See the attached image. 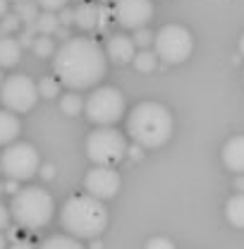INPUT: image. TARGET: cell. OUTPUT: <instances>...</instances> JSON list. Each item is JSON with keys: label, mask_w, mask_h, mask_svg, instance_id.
I'll use <instances>...</instances> for the list:
<instances>
[{"label": "cell", "mask_w": 244, "mask_h": 249, "mask_svg": "<svg viewBox=\"0 0 244 249\" xmlns=\"http://www.w3.org/2000/svg\"><path fill=\"white\" fill-rule=\"evenodd\" d=\"M17 182H19V180H12V178H7V182L2 185V189H5V192H10V194H17V192H19V185H17Z\"/></svg>", "instance_id": "1f68e13d"}, {"label": "cell", "mask_w": 244, "mask_h": 249, "mask_svg": "<svg viewBox=\"0 0 244 249\" xmlns=\"http://www.w3.org/2000/svg\"><path fill=\"white\" fill-rule=\"evenodd\" d=\"M141 154H144V146H139V144H134V146H129V149H127V156H129L132 160H139Z\"/></svg>", "instance_id": "4dcf8cb0"}, {"label": "cell", "mask_w": 244, "mask_h": 249, "mask_svg": "<svg viewBox=\"0 0 244 249\" xmlns=\"http://www.w3.org/2000/svg\"><path fill=\"white\" fill-rule=\"evenodd\" d=\"M84 98L79 96V93H74V91H70V93H65L60 98V108H62V113L65 115H77V113H82L84 110Z\"/></svg>", "instance_id": "44dd1931"}, {"label": "cell", "mask_w": 244, "mask_h": 249, "mask_svg": "<svg viewBox=\"0 0 244 249\" xmlns=\"http://www.w3.org/2000/svg\"><path fill=\"white\" fill-rule=\"evenodd\" d=\"M38 84H34L27 74H12L0 87V101L12 113H29L38 101Z\"/></svg>", "instance_id": "9c48e42d"}, {"label": "cell", "mask_w": 244, "mask_h": 249, "mask_svg": "<svg viewBox=\"0 0 244 249\" xmlns=\"http://www.w3.org/2000/svg\"><path fill=\"white\" fill-rule=\"evenodd\" d=\"M38 165H41L38 151L27 142H15L0 154V173L19 182L34 178Z\"/></svg>", "instance_id": "ba28073f"}, {"label": "cell", "mask_w": 244, "mask_h": 249, "mask_svg": "<svg viewBox=\"0 0 244 249\" xmlns=\"http://www.w3.org/2000/svg\"><path fill=\"white\" fill-rule=\"evenodd\" d=\"M158 55H156V51H149V48H144V51H139L137 55H134V67L139 70V72H153L156 67H158Z\"/></svg>", "instance_id": "ffe728a7"}, {"label": "cell", "mask_w": 244, "mask_h": 249, "mask_svg": "<svg viewBox=\"0 0 244 249\" xmlns=\"http://www.w3.org/2000/svg\"><path fill=\"white\" fill-rule=\"evenodd\" d=\"M127 139L115 127H98L87 139V156L96 165H115L127 154Z\"/></svg>", "instance_id": "5b68a950"}, {"label": "cell", "mask_w": 244, "mask_h": 249, "mask_svg": "<svg viewBox=\"0 0 244 249\" xmlns=\"http://www.w3.org/2000/svg\"><path fill=\"white\" fill-rule=\"evenodd\" d=\"M105 55L118 65H127L137 55V43H134V38H129L124 34H115L105 43Z\"/></svg>", "instance_id": "4fadbf2b"}, {"label": "cell", "mask_w": 244, "mask_h": 249, "mask_svg": "<svg viewBox=\"0 0 244 249\" xmlns=\"http://www.w3.org/2000/svg\"><path fill=\"white\" fill-rule=\"evenodd\" d=\"M173 115L163 103L144 101L127 118V132L134 144L144 149H158L173 137Z\"/></svg>", "instance_id": "7a4b0ae2"}, {"label": "cell", "mask_w": 244, "mask_h": 249, "mask_svg": "<svg viewBox=\"0 0 244 249\" xmlns=\"http://www.w3.org/2000/svg\"><path fill=\"white\" fill-rule=\"evenodd\" d=\"M235 187H237L240 192H244V175H240V178L235 180Z\"/></svg>", "instance_id": "8d00e7d4"}, {"label": "cell", "mask_w": 244, "mask_h": 249, "mask_svg": "<svg viewBox=\"0 0 244 249\" xmlns=\"http://www.w3.org/2000/svg\"><path fill=\"white\" fill-rule=\"evenodd\" d=\"M62 228L77 240H93L108 225V211L101 199L91 194H77L65 201L60 211Z\"/></svg>", "instance_id": "3957f363"}, {"label": "cell", "mask_w": 244, "mask_h": 249, "mask_svg": "<svg viewBox=\"0 0 244 249\" xmlns=\"http://www.w3.org/2000/svg\"><path fill=\"white\" fill-rule=\"evenodd\" d=\"M103 22H105V10L96 2H79L74 7V24L84 31H93V29H103Z\"/></svg>", "instance_id": "7c38bea8"}, {"label": "cell", "mask_w": 244, "mask_h": 249, "mask_svg": "<svg viewBox=\"0 0 244 249\" xmlns=\"http://www.w3.org/2000/svg\"><path fill=\"white\" fill-rule=\"evenodd\" d=\"M146 249H175V245L168 237H151L146 242Z\"/></svg>", "instance_id": "83f0119b"}, {"label": "cell", "mask_w": 244, "mask_h": 249, "mask_svg": "<svg viewBox=\"0 0 244 249\" xmlns=\"http://www.w3.org/2000/svg\"><path fill=\"white\" fill-rule=\"evenodd\" d=\"M10 213L15 223L24 230H41L51 223L55 213L53 196L43 187H24L17 194H12Z\"/></svg>", "instance_id": "277c9868"}, {"label": "cell", "mask_w": 244, "mask_h": 249, "mask_svg": "<svg viewBox=\"0 0 244 249\" xmlns=\"http://www.w3.org/2000/svg\"><path fill=\"white\" fill-rule=\"evenodd\" d=\"M0 249H5V237L0 235Z\"/></svg>", "instance_id": "ab89813d"}, {"label": "cell", "mask_w": 244, "mask_h": 249, "mask_svg": "<svg viewBox=\"0 0 244 249\" xmlns=\"http://www.w3.org/2000/svg\"><path fill=\"white\" fill-rule=\"evenodd\" d=\"M34 53L38 55V58H51L53 53H55V43H53V38L51 36H36V41H34Z\"/></svg>", "instance_id": "7402d4cb"}, {"label": "cell", "mask_w": 244, "mask_h": 249, "mask_svg": "<svg viewBox=\"0 0 244 249\" xmlns=\"http://www.w3.org/2000/svg\"><path fill=\"white\" fill-rule=\"evenodd\" d=\"M38 93H41L43 98H55V96L60 93V82H58L55 77H43V79L38 82Z\"/></svg>", "instance_id": "cb8c5ba5"}, {"label": "cell", "mask_w": 244, "mask_h": 249, "mask_svg": "<svg viewBox=\"0 0 244 249\" xmlns=\"http://www.w3.org/2000/svg\"><path fill=\"white\" fill-rule=\"evenodd\" d=\"M38 5L46 12H60L62 7H67V0H38Z\"/></svg>", "instance_id": "4316f807"}, {"label": "cell", "mask_w": 244, "mask_h": 249, "mask_svg": "<svg viewBox=\"0 0 244 249\" xmlns=\"http://www.w3.org/2000/svg\"><path fill=\"white\" fill-rule=\"evenodd\" d=\"M15 12L19 15V19H22V22L34 24V22H36V17H38V2H29V0L17 2V10H15Z\"/></svg>", "instance_id": "603a6c76"}, {"label": "cell", "mask_w": 244, "mask_h": 249, "mask_svg": "<svg viewBox=\"0 0 244 249\" xmlns=\"http://www.w3.org/2000/svg\"><path fill=\"white\" fill-rule=\"evenodd\" d=\"M22 58V43L12 36H0V67H15Z\"/></svg>", "instance_id": "2e32d148"}, {"label": "cell", "mask_w": 244, "mask_h": 249, "mask_svg": "<svg viewBox=\"0 0 244 249\" xmlns=\"http://www.w3.org/2000/svg\"><path fill=\"white\" fill-rule=\"evenodd\" d=\"M10 218H12V213H10V211H7V209L0 204V230H5V228H7Z\"/></svg>", "instance_id": "f546056e"}, {"label": "cell", "mask_w": 244, "mask_h": 249, "mask_svg": "<svg viewBox=\"0 0 244 249\" xmlns=\"http://www.w3.org/2000/svg\"><path fill=\"white\" fill-rule=\"evenodd\" d=\"M19 24H22V19H19V15L15 12V15H5L2 17V22H0V31H2V36H10L12 31H17L19 29Z\"/></svg>", "instance_id": "484cf974"}, {"label": "cell", "mask_w": 244, "mask_h": 249, "mask_svg": "<svg viewBox=\"0 0 244 249\" xmlns=\"http://www.w3.org/2000/svg\"><path fill=\"white\" fill-rule=\"evenodd\" d=\"M58 17H60V24H62V27H70V24H74V10H72V7H62Z\"/></svg>", "instance_id": "f1b7e54d"}, {"label": "cell", "mask_w": 244, "mask_h": 249, "mask_svg": "<svg viewBox=\"0 0 244 249\" xmlns=\"http://www.w3.org/2000/svg\"><path fill=\"white\" fill-rule=\"evenodd\" d=\"M101 2H113V0H101Z\"/></svg>", "instance_id": "b9f144b4"}, {"label": "cell", "mask_w": 244, "mask_h": 249, "mask_svg": "<svg viewBox=\"0 0 244 249\" xmlns=\"http://www.w3.org/2000/svg\"><path fill=\"white\" fill-rule=\"evenodd\" d=\"M55 36H60V38H65V41L70 38V34H67V29H65V27H58V31H55Z\"/></svg>", "instance_id": "e575fe53"}, {"label": "cell", "mask_w": 244, "mask_h": 249, "mask_svg": "<svg viewBox=\"0 0 244 249\" xmlns=\"http://www.w3.org/2000/svg\"><path fill=\"white\" fill-rule=\"evenodd\" d=\"M223 163L232 173H244V134L227 139V144L223 146Z\"/></svg>", "instance_id": "5bb4252c"}, {"label": "cell", "mask_w": 244, "mask_h": 249, "mask_svg": "<svg viewBox=\"0 0 244 249\" xmlns=\"http://www.w3.org/2000/svg\"><path fill=\"white\" fill-rule=\"evenodd\" d=\"M2 82H5V79H2V67H0V87H2Z\"/></svg>", "instance_id": "60d3db41"}, {"label": "cell", "mask_w": 244, "mask_h": 249, "mask_svg": "<svg viewBox=\"0 0 244 249\" xmlns=\"http://www.w3.org/2000/svg\"><path fill=\"white\" fill-rule=\"evenodd\" d=\"M105 67H108L105 51L93 38H84V36L62 41L53 60L55 77L72 91L98 84L105 77Z\"/></svg>", "instance_id": "6da1fadb"}, {"label": "cell", "mask_w": 244, "mask_h": 249, "mask_svg": "<svg viewBox=\"0 0 244 249\" xmlns=\"http://www.w3.org/2000/svg\"><path fill=\"white\" fill-rule=\"evenodd\" d=\"M7 15V0H0V19Z\"/></svg>", "instance_id": "d590c367"}, {"label": "cell", "mask_w": 244, "mask_h": 249, "mask_svg": "<svg viewBox=\"0 0 244 249\" xmlns=\"http://www.w3.org/2000/svg\"><path fill=\"white\" fill-rule=\"evenodd\" d=\"M10 249H34V245H31L29 240H15L10 245Z\"/></svg>", "instance_id": "d6a6232c"}, {"label": "cell", "mask_w": 244, "mask_h": 249, "mask_svg": "<svg viewBox=\"0 0 244 249\" xmlns=\"http://www.w3.org/2000/svg\"><path fill=\"white\" fill-rule=\"evenodd\" d=\"M120 173L113 165H93L84 178V189L87 194H91L101 201L113 199L120 192Z\"/></svg>", "instance_id": "30bf717a"}, {"label": "cell", "mask_w": 244, "mask_h": 249, "mask_svg": "<svg viewBox=\"0 0 244 249\" xmlns=\"http://www.w3.org/2000/svg\"><path fill=\"white\" fill-rule=\"evenodd\" d=\"M225 216L235 228H244V192H237L225 204Z\"/></svg>", "instance_id": "e0dca14e"}, {"label": "cell", "mask_w": 244, "mask_h": 249, "mask_svg": "<svg viewBox=\"0 0 244 249\" xmlns=\"http://www.w3.org/2000/svg\"><path fill=\"white\" fill-rule=\"evenodd\" d=\"M87 118L98 127H113L124 115V96L115 87H101L87 98Z\"/></svg>", "instance_id": "52a82bcc"}, {"label": "cell", "mask_w": 244, "mask_h": 249, "mask_svg": "<svg viewBox=\"0 0 244 249\" xmlns=\"http://www.w3.org/2000/svg\"><path fill=\"white\" fill-rule=\"evenodd\" d=\"M53 175H55V168H53V165H43V168H41V178H43V180H51Z\"/></svg>", "instance_id": "836d02e7"}, {"label": "cell", "mask_w": 244, "mask_h": 249, "mask_svg": "<svg viewBox=\"0 0 244 249\" xmlns=\"http://www.w3.org/2000/svg\"><path fill=\"white\" fill-rule=\"evenodd\" d=\"M132 38H134L137 48H141V51H144V48H151V43L156 41V36H153V34L146 29V27H141V29H134V36H132Z\"/></svg>", "instance_id": "d4e9b609"}, {"label": "cell", "mask_w": 244, "mask_h": 249, "mask_svg": "<svg viewBox=\"0 0 244 249\" xmlns=\"http://www.w3.org/2000/svg\"><path fill=\"white\" fill-rule=\"evenodd\" d=\"M153 51L165 65H180V62H184L192 55L194 38H192L189 29H184L180 24H165L156 34Z\"/></svg>", "instance_id": "8992f818"}, {"label": "cell", "mask_w": 244, "mask_h": 249, "mask_svg": "<svg viewBox=\"0 0 244 249\" xmlns=\"http://www.w3.org/2000/svg\"><path fill=\"white\" fill-rule=\"evenodd\" d=\"M12 2H24V0H12Z\"/></svg>", "instance_id": "7bdbcfd3"}, {"label": "cell", "mask_w": 244, "mask_h": 249, "mask_svg": "<svg viewBox=\"0 0 244 249\" xmlns=\"http://www.w3.org/2000/svg\"><path fill=\"white\" fill-rule=\"evenodd\" d=\"M19 118L12 113V110H0V146H10L15 144V139L19 137Z\"/></svg>", "instance_id": "9a60e30c"}, {"label": "cell", "mask_w": 244, "mask_h": 249, "mask_svg": "<svg viewBox=\"0 0 244 249\" xmlns=\"http://www.w3.org/2000/svg\"><path fill=\"white\" fill-rule=\"evenodd\" d=\"M2 192H5V189H2V185H0V194H2Z\"/></svg>", "instance_id": "ee69618b"}, {"label": "cell", "mask_w": 244, "mask_h": 249, "mask_svg": "<svg viewBox=\"0 0 244 249\" xmlns=\"http://www.w3.org/2000/svg\"><path fill=\"white\" fill-rule=\"evenodd\" d=\"M240 55L244 58V34H242V38H240Z\"/></svg>", "instance_id": "74e56055"}, {"label": "cell", "mask_w": 244, "mask_h": 249, "mask_svg": "<svg viewBox=\"0 0 244 249\" xmlns=\"http://www.w3.org/2000/svg\"><path fill=\"white\" fill-rule=\"evenodd\" d=\"M91 249H101V242H91Z\"/></svg>", "instance_id": "f35d334b"}, {"label": "cell", "mask_w": 244, "mask_h": 249, "mask_svg": "<svg viewBox=\"0 0 244 249\" xmlns=\"http://www.w3.org/2000/svg\"><path fill=\"white\" fill-rule=\"evenodd\" d=\"M31 27H34V31H36V34L51 36V34H55V31H58V27H60V17H58L55 12H41Z\"/></svg>", "instance_id": "ac0fdd59"}, {"label": "cell", "mask_w": 244, "mask_h": 249, "mask_svg": "<svg viewBox=\"0 0 244 249\" xmlns=\"http://www.w3.org/2000/svg\"><path fill=\"white\" fill-rule=\"evenodd\" d=\"M38 249H84V245L77 237H72V235H53Z\"/></svg>", "instance_id": "d6986e66"}, {"label": "cell", "mask_w": 244, "mask_h": 249, "mask_svg": "<svg viewBox=\"0 0 244 249\" xmlns=\"http://www.w3.org/2000/svg\"><path fill=\"white\" fill-rule=\"evenodd\" d=\"M115 22L124 29H141L153 17L151 0H115Z\"/></svg>", "instance_id": "8fae6325"}]
</instances>
